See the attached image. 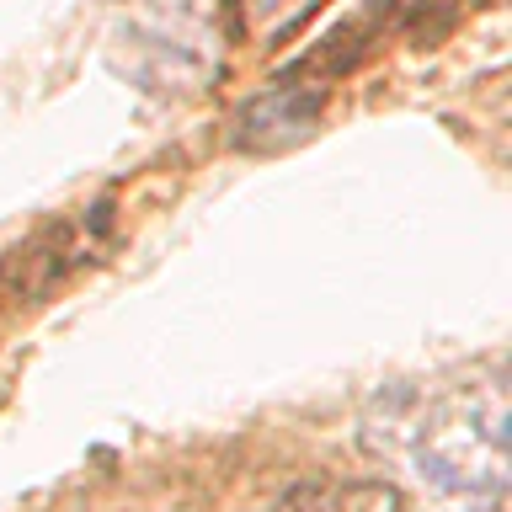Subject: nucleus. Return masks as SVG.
I'll return each instance as SVG.
<instances>
[{
    "label": "nucleus",
    "mask_w": 512,
    "mask_h": 512,
    "mask_svg": "<svg viewBox=\"0 0 512 512\" xmlns=\"http://www.w3.org/2000/svg\"><path fill=\"white\" fill-rule=\"evenodd\" d=\"M512 411L502 363L379 395L363 443L406 475L427 512H502L512 480Z\"/></svg>",
    "instance_id": "1"
},
{
    "label": "nucleus",
    "mask_w": 512,
    "mask_h": 512,
    "mask_svg": "<svg viewBox=\"0 0 512 512\" xmlns=\"http://www.w3.org/2000/svg\"><path fill=\"white\" fill-rule=\"evenodd\" d=\"M112 240H118V192L32 230L16 251L0 256V320L32 310V304H48V294H59L91 262H102Z\"/></svg>",
    "instance_id": "2"
},
{
    "label": "nucleus",
    "mask_w": 512,
    "mask_h": 512,
    "mask_svg": "<svg viewBox=\"0 0 512 512\" xmlns=\"http://www.w3.org/2000/svg\"><path fill=\"white\" fill-rule=\"evenodd\" d=\"M262 512H406V496L390 480H310Z\"/></svg>",
    "instance_id": "3"
}]
</instances>
